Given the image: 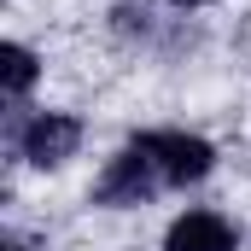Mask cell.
Listing matches in <instances>:
<instances>
[{"instance_id":"6da1fadb","label":"cell","mask_w":251,"mask_h":251,"mask_svg":"<svg viewBox=\"0 0 251 251\" xmlns=\"http://www.w3.org/2000/svg\"><path fill=\"white\" fill-rule=\"evenodd\" d=\"M134 146L158 164L164 181H199V176L210 170V146L193 140V134H140Z\"/></svg>"},{"instance_id":"7a4b0ae2","label":"cell","mask_w":251,"mask_h":251,"mask_svg":"<svg viewBox=\"0 0 251 251\" xmlns=\"http://www.w3.org/2000/svg\"><path fill=\"white\" fill-rule=\"evenodd\" d=\"M76 140H82V123L76 117H59V111H41L35 123L24 128V158L29 164H64L70 152H76Z\"/></svg>"},{"instance_id":"3957f363","label":"cell","mask_w":251,"mask_h":251,"mask_svg":"<svg viewBox=\"0 0 251 251\" xmlns=\"http://www.w3.org/2000/svg\"><path fill=\"white\" fill-rule=\"evenodd\" d=\"M152 187H158V164H152L140 146H128L123 158L105 170V181H100V199H105V204H140Z\"/></svg>"},{"instance_id":"277c9868","label":"cell","mask_w":251,"mask_h":251,"mask_svg":"<svg viewBox=\"0 0 251 251\" xmlns=\"http://www.w3.org/2000/svg\"><path fill=\"white\" fill-rule=\"evenodd\" d=\"M164 251H234V228H228L216 210H187V216L170 222Z\"/></svg>"},{"instance_id":"5b68a950","label":"cell","mask_w":251,"mask_h":251,"mask_svg":"<svg viewBox=\"0 0 251 251\" xmlns=\"http://www.w3.org/2000/svg\"><path fill=\"white\" fill-rule=\"evenodd\" d=\"M0 82H6V94H24L29 82H35V59H29V47H0Z\"/></svg>"},{"instance_id":"8992f818","label":"cell","mask_w":251,"mask_h":251,"mask_svg":"<svg viewBox=\"0 0 251 251\" xmlns=\"http://www.w3.org/2000/svg\"><path fill=\"white\" fill-rule=\"evenodd\" d=\"M176 6H204V0H176Z\"/></svg>"},{"instance_id":"52a82bcc","label":"cell","mask_w":251,"mask_h":251,"mask_svg":"<svg viewBox=\"0 0 251 251\" xmlns=\"http://www.w3.org/2000/svg\"><path fill=\"white\" fill-rule=\"evenodd\" d=\"M12 251H18V246H12Z\"/></svg>"}]
</instances>
